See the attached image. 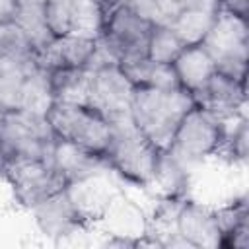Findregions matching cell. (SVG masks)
Returning <instances> with one entry per match:
<instances>
[{
	"label": "cell",
	"instance_id": "cell-12",
	"mask_svg": "<svg viewBox=\"0 0 249 249\" xmlns=\"http://www.w3.org/2000/svg\"><path fill=\"white\" fill-rule=\"evenodd\" d=\"M175 233L187 243V247H220L222 235L216 224L214 206L187 196L175 218Z\"/></svg>",
	"mask_w": 249,
	"mask_h": 249
},
{
	"label": "cell",
	"instance_id": "cell-24",
	"mask_svg": "<svg viewBox=\"0 0 249 249\" xmlns=\"http://www.w3.org/2000/svg\"><path fill=\"white\" fill-rule=\"evenodd\" d=\"M105 23V6L95 0H72V33L97 39Z\"/></svg>",
	"mask_w": 249,
	"mask_h": 249
},
{
	"label": "cell",
	"instance_id": "cell-1",
	"mask_svg": "<svg viewBox=\"0 0 249 249\" xmlns=\"http://www.w3.org/2000/svg\"><path fill=\"white\" fill-rule=\"evenodd\" d=\"M195 105L193 93L185 88L160 89L150 86H134L130 99V119L156 148L165 150L181 119Z\"/></svg>",
	"mask_w": 249,
	"mask_h": 249
},
{
	"label": "cell",
	"instance_id": "cell-11",
	"mask_svg": "<svg viewBox=\"0 0 249 249\" xmlns=\"http://www.w3.org/2000/svg\"><path fill=\"white\" fill-rule=\"evenodd\" d=\"M49 161L64 177V181L68 185L95 177V175L111 173L105 154L88 150L84 146L60 140V138L54 140L51 154H49Z\"/></svg>",
	"mask_w": 249,
	"mask_h": 249
},
{
	"label": "cell",
	"instance_id": "cell-27",
	"mask_svg": "<svg viewBox=\"0 0 249 249\" xmlns=\"http://www.w3.org/2000/svg\"><path fill=\"white\" fill-rule=\"evenodd\" d=\"M123 4L130 6V8L136 10L140 16H144V18H148V19H152V21H154V18H156V0H124Z\"/></svg>",
	"mask_w": 249,
	"mask_h": 249
},
{
	"label": "cell",
	"instance_id": "cell-2",
	"mask_svg": "<svg viewBox=\"0 0 249 249\" xmlns=\"http://www.w3.org/2000/svg\"><path fill=\"white\" fill-rule=\"evenodd\" d=\"M111 130V142L105 152L111 173H117L121 179L146 189L152 179L160 148H156L134 126L130 117L113 123Z\"/></svg>",
	"mask_w": 249,
	"mask_h": 249
},
{
	"label": "cell",
	"instance_id": "cell-20",
	"mask_svg": "<svg viewBox=\"0 0 249 249\" xmlns=\"http://www.w3.org/2000/svg\"><path fill=\"white\" fill-rule=\"evenodd\" d=\"M49 84L54 101L86 103L91 91V70L89 68H56L47 70Z\"/></svg>",
	"mask_w": 249,
	"mask_h": 249
},
{
	"label": "cell",
	"instance_id": "cell-30",
	"mask_svg": "<svg viewBox=\"0 0 249 249\" xmlns=\"http://www.w3.org/2000/svg\"><path fill=\"white\" fill-rule=\"evenodd\" d=\"M95 2H99L101 6H105V8H111V6H117V4H123L124 0H95Z\"/></svg>",
	"mask_w": 249,
	"mask_h": 249
},
{
	"label": "cell",
	"instance_id": "cell-16",
	"mask_svg": "<svg viewBox=\"0 0 249 249\" xmlns=\"http://www.w3.org/2000/svg\"><path fill=\"white\" fill-rule=\"evenodd\" d=\"M111 237H128L136 239L140 245H152L150 239L146 237L148 231V218L136 206L132 200H128L124 195H117L105 214L99 218V222Z\"/></svg>",
	"mask_w": 249,
	"mask_h": 249
},
{
	"label": "cell",
	"instance_id": "cell-13",
	"mask_svg": "<svg viewBox=\"0 0 249 249\" xmlns=\"http://www.w3.org/2000/svg\"><path fill=\"white\" fill-rule=\"evenodd\" d=\"M66 195L88 228L99 222V218L105 214V210L119 195V191L109 181V173H103L84 181L70 183L66 187Z\"/></svg>",
	"mask_w": 249,
	"mask_h": 249
},
{
	"label": "cell",
	"instance_id": "cell-18",
	"mask_svg": "<svg viewBox=\"0 0 249 249\" xmlns=\"http://www.w3.org/2000/svg\"><path fill=\"white\" fill-rule=\"evenodd\" d=\"M171 64L175 68V74L179 78L181 88H185L191 93L204 88V84L216 72L214 58L208 54V51L200 43L198 45H187Z\"/></svg>",
	"mask_w": 249,
	"mask_h": 249
},
{
	"label": "cell",
	"instance_id": "cell-19",
	"mask_svg": "<svg viewBox=\"0 0 249 249\" xmlns=\"http://www.w3.org/2000/svg\"><path fill=\"white\" fill-rule=\"evenodd\" d=\"M214 216L222 235L220 247H249V208L245 196L226 202L222 206H214Z\"/></svg>",
	"mask_w": 249,
	"mask_h": 249
},
{
	"label": "cell",
	"instance_id": "cell-8",
	"mask_svg": "<svg viewBox=\"0 0 249 249\" xmlns=\"http://www.w3.org/2000/svg\"><path fill=\"white\" fill-rule=\"evenodd\" d=\"M4 179L10 183L16 202L29 210L68 187L64 177L51 165L49 160L10 161L6 165Z\"/></svg>",
	"mask_w": 249,
	"mask_h": 249
},
{
	"label": "cell",
	"instance_id": "cell-32",
	"mask_svg": "<svg viewBox=\"0 0 249 249\" xmlns=\"http://www.w3.org/2000/svg\"><path fill=\"white\" fill-rule=\"evenodd\" d=\"M2 113H4V111H2V109H0V119H2Z\"/></svg>",
	"mask_w": 249,
	"mask_h": 249
},
{
	"label": "cell",
	"instance_id": "cell-7",
	"mask_svg": "<svg viewBox=\"0 0 249 249\" xmlns=\"http://www.w3.org/2000/svg\"><path fill=\"white\" fill-rule=\"evenodd\" d=\"M224 123L210 111L195 105L179 123L169 146L165 148L173 158L189 169L212 158L222 142Z\"/></svg>",
	"mask_w": 249,
	"mask_h": 249
},
{
	"label": "cell",
	"instance_id": "cell-4",
	"mask_svg": "<svg viewBox=\"0 0 249 249\" xmlns=\"http://www.w3.org/2000/svg\"><path fill=\"white\" fill-rule=\"evenodd\" d=\"M56 136L47 115L31 111H4L0 119V152L6 161L49 160Z\"/></svg>",
	"mask_w": 249,
	"mask_h": 249
},
{
	"label": "cell",
	"instance_id": "cell-31",
	"mask_svg": "<svg viewBox=\"0 0 249 249\" xmlns=\"http://www.w3.org/2000/svg\"><path fill=\"white\" fill-rule=\"evenodd\" d=\"M6 165H8V161H6L4 154L0 152V177H4V173H6Z\"/></svg>",
	"mask_w": 249,
	"mask_h": 249
},
{
	"label": "cell",
	"instance_id": "cell-6",
	"mask_svg": "<svg viewBox=\"0 0 249 249\" xmlns=\"http://www.w3.org/2000/svg\"><path fill=\"white\" fill-rule=\"evenodd\" d=\"M47 121L56 138L105 154L111 142L109 121L91 105L53 101Z\"/></svg>",
	"mask_w": 249,
	"mask_h": 249
},
{
	"label": "cell",
	"instance_id": "cell-10",
	"mask_svg": "<svg viewBox=\"0 0 249 249\" xmlns=\"http://www.w3.org/2000/svg\"><path fill=\"white\" fill-rule=\"evenodd\" d=\"M195 103L210 111L220 121L235 115H245L247 105V80H237L222 72H214L210 80L193 93Z\"/></svg>",
	"mask_w": 249,
	"mask_h": 249
},
{
	"label": "cell",
	"instance_id": "cell-3",
	"mask_svg": "<svg viewBox=\"0 0 249 249\" xmlns=\"http://www.w3.org/2000/svg\"><path fill=\"white\" fill-rule=\"evenodd\" d=\"M152 27V19L140 16L126 4L105 8V23L97 37V47L111 62L117 64L146 58Z\"/></svg>",
	"mask_w": 249,
	"mask_h": 249
},
{
	"label": "cell",
	"instance_id": "cell-5",
	"mask_svg": "<svg viewBox=\"0 0 249 249\" xmlns=\"http://www.w3.org/2000/svg\"><path fill=\"white\" fill-rule=\"evenodd\" d=\"M200 45L214 58L218 72L237 80H247V54H249L247 18H241L233 12L220 8Z\"/></svg>",
	"mask_w": 249,
	"mask_h": 249
},
{
	"label": "cell",
	"instance_id": "cell-9",
	"mask_svg": "<svg viewBox=\"0 0 249 249\" xmlns=\"http://www.w3.org/2000/svg\"><path fill=\"white\" fill-rule=\"evenodd\" d=\"M132 91L134 86L119 64L107 62L91 68V91L88 105L97 109L109 124L130 117Z\"/></svg>",
	"mask_w": 249,
	"mask_h": 249
},
{
	"label": "cell",
	"instance_id": "cell-17",
	"mask_svg": "<svg viewBox=\"0 0 249 249\" xmlns=\"http://www.w3.org/2000/svg\"><path fill=\"white\" fill-rule=\"evenodd\" d=\"M191 187V169L173 158L167 150H160L152 179L148 183V191H152L158 198H181L189 196Z\"/></svg>",
	"mask_w": 249,
	"mask_h": 249
},
{
	"label": "cell",
	"instance_id": "cell-15",
	"mask_svg": "<svg viewBox=\"0 0 249 249\" xmlns=\"http://www.w3.org/2000/svg\"><path fill=\"white\" fill-rule=\"evenodd\" d=\"M33 216H35L39 230L49 237L72 235L86 228V224L78 216L74 204L70 202L66 189L53 195L51 198L43 200L41 204H37L33 208Z\"/></svg>",
	"mask_w": 249,
	"mask_h": 249
},
{
	"label": "cell",
	"instance_id": "cell-26",
	"mask_svg": "<svg viewBox=\"0 0 249 249\" xmlns=\"http://www.w3.org/2000/svg\"><path fill=\"white\" fill-rule=\"evenodd\" d=\"M43 14L47 29L53 37L72 33V0H47Z\"/></svg>",
	"mask_w": 249,
	"mask_h": 249
},
{
	"label": "cell",
	"instance_id": "cell-29",
	"mask_svg": "<svg viewBox=\"0 0 249 249\" xmlns=\"http://www.w3.org/2000/svg\"><path fill=\"white\" fill-rule=\"evenodd\" d=\"M16 14V0H0V23L14 21Z\"/></svg>",
	"mask_w": 249,
	"mask_h": 249
},
{
	"label": "cell",
	"instance_id": "cell-14",
	"mask_svg": "<svg viewBox=\"0 0 249 249\" xmlns=\"http://www.w3.org/2000/svg\"><path fill=\"white\" fill-rule=\"evenodd\" d=\"M97 49V39L80 35L53 37L39 53L37 64L45 70L56 68H88Z\"/></svg>",
	"mask_w": 249,
	"mask_h": 249
},
{
	"label": "cell",
	"instance_id": "cell-23",
	"mask_svg": "<svg viewBox=\"0 0 249 249\" xmlns=\"http://www.w3.org/2000/svg\"><path fill=\"white\" fill-rule=\"evenodd\" d=\"M216 14L200 12V10H183L167 23V27H171V31L181 39V43L185 47L198 45V43H202L204 35L208 33Z\"/></svg>",
	"mask_w": 249,
	"mask_h": 249
},
{
	"label": "cell",
	"instance_id": "cell-22",
	"mask_svg": "<svg viewBox=\"0 0 249 249\" xmlns=\"http://www.w3.org/2000/svg\"><path fill=\"white\" fill-rule=\"evenodd\" d=\"M39 49L29 39V35L14 21L0 23V58L23 64L37 62Z\"/></svg>",
	"mask_w": 249,
	"mask_h": 249
},
{
	"label": "cell",
	"instance_id": "cell-25",
	"mask_svg": "<svg viewBox=\"0 0 249 249\" xmlns=\"http://www.w3.org/2000/svg\"><path fill=\"white\" fill-rule=\"evenodd\" d=\"M185 49L181 39L163 23H154L148 39V58L161 64H171Z\"/></svg>",
	"mask_w": 249,
	"mask_h": 249
},
{
	"label": "cell",
	"instance_id": "cell-28",
	"mask_svg": "<svg viewBox=\"0 0 249 249\" xmlns=\"http://www.w3.org/2000/svg\"><path fill=\"white\" fill-rule=\"evenodd\" d=\"M222 8L228 12H233L241 18H247L249 14V0H222Z\"/></svg>",
	"mask_w": 249,
	"mask_h": 249
},
{
	"label": "cell",
	"instance_id": "cell-21",
	"mask_svg": "<svg viewBox=\"0 0 249 249\" xmlns=\"http://www.w3.org/2000/svg\"><path fill=\"white\" fill-rule=\"evenodd\" d=\"M37 66H39L37 62L23 64V62L0 58V109L2 111H18L23 107L29 76Z\"/></svg>",
	"mask_w": 249,
	"mask_h": 249
}]
</instances>
